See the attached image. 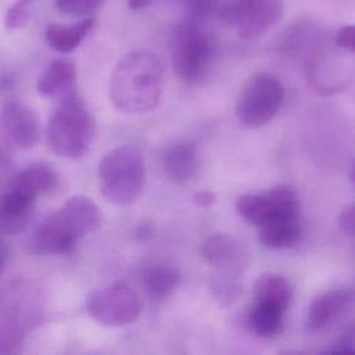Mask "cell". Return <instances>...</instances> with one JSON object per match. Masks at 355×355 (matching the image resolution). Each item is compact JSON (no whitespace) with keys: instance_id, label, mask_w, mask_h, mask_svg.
<instances>
[{"instance_id":"1","label":"cell","mask_w":355,"mask_h":355,"mask_svg":"<svg viewBox=\"0 0 355 355\" xmlns=\"http://www.w3.org/2000/svg\"><path fill=\"white\" fill-rule=\"evenodd\" d=\"M164 82L161 60L148 50L126 53L114 68L110 82V100L125 114L151 111L159 100Z\"/></svg>"},{"instance_id":"2","label":"cell","mask_w":355,"mask_h":355,"mask_svg":"<svg viewBox=\"0 0 355 355\" xmlns=\"http://www.w3.org/2000/svg\"><path fill=\"white\" fill-rule=\"evenodd\" d=\"M100 223L101 212L93 200L82 194L72 196L37 225L31 250L40 255L68 254L78 239L97 230Z\"/></svg>"},{"instance_id":"3","label":"cell","mask_w":355,"mask_h":355,"mask_svg":"<svg viewBox=\"0 0 355 355\" xmlns=\"http://www.w3.org/2000/svg\"><path fill=\"white\" fill-rule=\"evenodd\" d=\"M94 136V118L78 93L61 98L47 125V143L51 151L68 159L82 158L90 150Z\"/></svg>"},{"instance_id":"4","label":"cell","mask_w":355,"mask_h":355,"mask_svg":"<svg viewBox=\"0 0 355 355\" xmlns=\"http://www.w3.org/2000/svg\"><path fill=\"white\" fill-rule=\"evenodd\" d=\"M144 180V159L133 146L111 150L98 164L101 194L112 204L125 205L135 201L143 190Z\"/></svg>"},{"instance_id":"5","label":"cell","mask_w":355,"mask_h":355,"mask_svg":"<svg viewBox=\"0 0 355 355\" xmlns=\"http://www.w3.org/2000/svg\"><path fill=\"white\" fill-rule=\"evenodd\" d=\"M284 87L272 73L258 72L241 87L236 101V116L245 128H259L279 112Z\"/></svg>"},{"instance_id":"6","label":"cell","mask_w":355,"mask_h":355,"mask_svg":"<svg viewBox=\"0 0 355 355\" xmlns=\"http://www.w3.org/2000/svg\"><path fill=\"white\" fill-rule=\"evenodd\" d=\"M211 54V42L194 21L176 26L171 40V62L179 79L198 80L209 64Z\"/></svg>"},{"instance_id":"7","label":"cell","mask_w":355,"mask_h":355,"mask_svg":"<svg viewBox=\"0 0 355 355\" xmlns=\"http://www.w3.org/2000/svg\"><path fill=\"white\" fill-rule=\"evenodd\" d=\"M283 0H225L218 17L244 40H258L282 18Z\"/></svg>"},{"instance_id":"8","label":"cell","mask_w":355,"mask_h":355,"mask_svg":"<svg viewBox=\"0 0 355 355\" xmlns=\"http://www.w3.org/2000/svg\"><path fill=\"white\" fill-rule=\"evenodd\" d=\"M236 211L252 226L300 218V198L288 184H277L262 194H245L236 202Z\"/></svg>"},{"instance_id":"9","label":"cell","mask_w":355,"mask_h":355,"mask_svg":"<svg viewBox=\"0 0 355 355\" xmlns=\"http://www.w3.org/2000/svg\"><path fill=\"white\" fill-rule=\"evenodd\" d=\"M89 315L108 327L126 326L135 322L141 312V302L136 291L123 283L98 288L87 297Z\"/></svg>"},{"instance_id":"10","label":"cell","mask_w":355,"mask_h":355,"mask_svg":"<svg viewBox=\"0 0 355 355\" xmlns=\"http://www.w3.org/2000/svg\"><path fill=\"white\" fill-rule=\"evenodd\" d=\"M3 132L10 141L22 150L36 146L40 136L39 118L36 112L19 101H7L0 114Z\"/></svg>"},{"instance_id":"11","label":"cell","mask_w":355,"mask_h":355,"mask_svg":"<svg viewBox=\"0 0 355 355\" xmlns=\"http://www.w3.org/2000/svg\"><path fill=\"white\" fill-rule=\"evenodd\" d=\"M343 76V58L337 50L318 49L308 62V78L313 90L331 94L345 86Z\"/></svg>"},{"instance_id":"12","label":"cell","mask_w":355,"mask_h":355,"mask_svg":"<svg viewBox=\"0 0 355 355\" xmlns=\"http://www.w3.org/2000/svg\"><path fill=\"white\" fill-rule=\"evenodd\" d=\"M354 298L351 288H336L316 297L308 311L306 329L309 331L326 329L352 308Z\"/></svg>"},{"instance_id":"13","label":"cell","mask_w":355,"mask_h":355,"mask_svg":"<svg viewBox=\"0 0 355 355\" xmlns=\"http://www.w3.org/2000/svg\"><path fill=\"white\" fill-rule=\"evenodd\" d=\"M35 198L7 187L0 198V230L6 234L22 232L33 214Z\"/></svg>"},{"instance_id":"14","label":"cell","mask_w":355,"mask_h":355,"mask_svg":"<svg viewBox=\"0 0 355 355\" xmlns=\"http://www.w3.org/2000/svg\"><path fill=\"white\" fill-rule=\"evenodd\" d=\"M37 92L50 98H64L76 92V69L67 58L53 60L37 79Z\"/></svg>"},{"instance_id":"15","label":"cell","mask_w":355,"mask_h":355,"mask_svg":"<svg viewBox=\"0 0 355 355\" xmlns=\"http://www.w3.org/2000/svg\"><path fill=\"white\" fill-rule=\"evenodd\" d=\"M161 165L171 180L178 183L190 180L196 175L198 165L196 146L189 141L169 144L161 155Z\"/></svg>"},{"instance_id":"16","label":"cell","mask_w":355,"mask_h":355,"mask_svg":"<svg viewBox=\"0 0 355 355\" xmlns=\"http://www.w3.org/2000/svg\"><path fill=\"white\" fill-rule=\"evenodd\" d=\"M58 176L47 164H33L17 172L8 184L15 190L25 193L32 198H37L57 187Z\"/></svg>"},{"instance_id":"17","label":"cell","mask_w":355,"mask_h":355,"mask_svg":"<svg viewBox=\"0 0 355 355\" xmlns=\"http://www.w3.org/2000/svg\"><path fill=\"white\" fill-rule=\"evenodd\" d=\"M93 25L94 18L90 15L72 24H50L44 32L46 42L58 53H71L83 42Z\"/></svg>"},{"instance_id":"18","label":"cell","mask_w":355,"mask_h":355,"mask_svg":"<svg viewBox=\"0 0 355 355\" xmlns=\"http://www.w3.org/2000/svg\"><path fill=\"white\" fill-rule=\"evenodd\" d=\"M201 255L209 265L226 270L240 266L243 258L240 245L232 237L222 233L212 234L204 241Z\"/></svg>"},{"instance_id":"19","label":"cell","mask_w":355,"mask_h":355,"mask_svg":"<svg viewBox=\"0 0 355 355\" xmlns=\"http://www.w3.org/2000/svg\"><path fill=\"white\" fill-rule=\"evenodd\" d=\"M254 300L275 304L286 311L291 301V287L282 275L265 272L254 283Z\"/></svg>"},{"instance_id":"20","label":"cell","mask_w":355,"mask_h":355,"mask_svg":"<svg viewBox=\"0 0 355 355\" xmlns=\"http://www.w3.org/2000/svg\"><path fill=\"white\" fill-rule=\"evenodd\" d=\"M301 236L298 219L275 220L261 226L259 241L262 245L273 250L290 248L297 244Z\"/></svg>"},{"instance_id":"21","label":"cell","mask_w":355,"mask_h":355,"mask_svg":"<svg viewBox=\"0 0 355 355\" xmlns=\"http://www.w3.org/2000/svg\"><path fill=\"white\" fill-rule=\"evenodd\" d=\"M284 309L275 304L255 301L250 312V326L261 337L276 336L282 330Z\"/></svg>"},{"instance_id":"22","label":"cell","mask_w":355,"mask_h":355,"mask_svg":"<svg viewBox=\"0 0 355 355\" xmlns=\"http://www.w3.org/2000/svg\"><path fill=\"white\" fill-rule=\"evenodd\" d=\"M179 284V273L176 269L169 266H158L154 268L147 279V286L153 297L155 298H165Z\"/></svg>"},{"instance_id":"23","label":"cell","mask_w":355,"mask_h":355,"mask_svg":"<svg viewBox=\"0 0 355 355\" xmlns=\"http://www.w3.org/2000/svg\"><path fill=\"white\" fill-rule=\"evenodd\" d=\"M104 1L105 0H55V8L65 15L89 17L103 6Z\"/></svg>"},{"instance_id":"24","label":"cell","mask_w":355,"mask_h":355,"mask_svg":"<svg viewBox=\"0 0 355 355\" xmlns=\"http://www.w3.org/2000/svg\"><path fill=\"white\" fill-rule=\"evenodd\" d=\"M212 294H214L215 301L220 306L226 308V306H230V305H233L234 302L239 301L240 294H241V288L234 282L220 280V282H216L212 286Z\"/></svg>"},{"instance_id":"25","label":"cell","mask_w":355,"mask_h":355,"mask_svg":"<svg viewBox=\"0 0 355 355\" xmlns=\"http://www.w3.org/2000/svg\"><path fill=\"white\" fill-rule=\"evenodd\" d=\"M29 19V1L28 0H17L12 3L4 15V25L7 29H19Z\"/></svg>"},{"instance_id":"26","label":"cell","mask_w":355,"mask_h":355,"mask_svg":"<svg viewBox=\"0 0 355 355\" xmlns=\"http://www.w3.org/2000/svg\"><path fill=\"white\" fill-rule=\"evenodd\" d=\"M225 0H183L187 11L196 18H209L218 15Z\"/></svg>"},{"instance_id":"27","label":"cell","mask_w":355,"mask_h":355,"mask_svg":"<svg viewBox=\"0 0 355 355\" xmlns=\"http://www.w3.org/2000/svg\"><path fill=\"white\" fill-rule=\"evenodd\" d=\"M334 44L348 53H355V29L354 25H343L334 35Z\"/></svg>"},{"instance_id":"28","label":"cell","mask_w":355,"mask_h":355,"mask_svg":"<svg viewBox=\"0 0 355 355\" xmlns=\"http://www.w3.org/2000/svg\"><path fill=\"white\" fill-rule=\"evenodd\" d=\"M338 225L343 232H345L348 236H354L355 232V208L354 205L345 207L338 216Z\"/></svg>"},{"instance_id":"29","label":"cell","mask_w":355,"mask_h":355,"mask_svg":"<svg viewBox=\"0 0 355 355\" xmlns=\"http://www.w3.org/2000/svg\"><path fill=\"white\" fill-rule=\"evenodd\" d=\"M193 200H194V204H196L197 207L208 208V207H211V205L215 202L216 196H215V193L211 191V190H201V191H197V193L194 194Z\"/></svg>"},{"instance_id":"30","label":"cell","mask_w":355,"mask_h":355,"mask_svg":"<svg viewBox=\"0 0 355 355\" xmlns=\"http://www.w3.org/2000/svg\"><path fill=\"white\" fill-rule=\"evenodd\" d=\"M153 0H128V7L130 10H141L147 7Z\"/></svg>"},{"instance_id":"31","label":"cell","mask_w":355,"mask_h":355,"mask_svg":"<svg viewBox=\"0 0 355 355\" xmlns=\"http://www.w3.org/2000/svg\"><path fill=\"white\" fill-rule=\"evenodd\" d=\"M3 259H4V255H3V248H1V243H0V270L3 266Z\"/></svg>"},{"instance_id":"32","label":"cell","mask_w":355,"mask_h":355,"mask_svg":"<svg viewBox=\"0 0 355 355\" xmlns=\"http://www.w3.org/2000/svg\"><path fill=\"white\" fill-rule=\"evenodd\" d=\"M28 1H31V0H28Z\"/></svg>"}]
</instances>
